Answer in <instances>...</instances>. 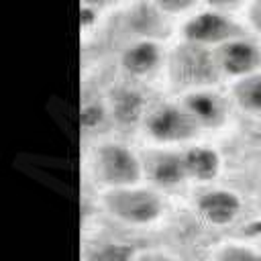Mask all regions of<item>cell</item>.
<instances>
[{
  "mask_svg": "<svg viewBox=\"0 0 261 261\" xmlns=\"http://www.w3.org/2000/svg\"><path fill=\"white\" fill-rule=\"evenodd\" d=\"M196 212L210 226H216V228L230 226L232 222L239 220L243 212V200L232 190L212 188L198 196Z\"/></svg>",
  "mask_w": 261,
  "mask_h": 261,
  "instance_id": "cell-9",
  "label": "cell"
},
{
  "mask_svg": "<svg viewBox=\"0 0 261 261\" xmlns=\"http://www.w3.org/2000/svg\"><path fill=\"white\" fill-rule=\"evenodd\" d=\"M210 261H261V249L255 243L228 241L210 253Z\"/></svg>",
  "mask_w": 261,
  "mask_h": 261,
  "instance_id": "cell-14",
  "label": "cell"
},
{
  "mask_svg": "<svg viewBox=\"0 0 261 261\" xmlns=\"http://www.w3.org/2000/svg\"><path fill=\"white\" fill-rule=\"evenodd\" d=\"M161 63H163V53L159 45L151 39H143V41L128 45L120 55V65L124 73L133 77L153 75L161 67Z\"/></svg>",
  "mask_w": 261,
  "mask_h": 261,
  "instance_id": "cell-10",
  "label": "cell"
},
{
  "mask_svg": "<svg viewBox=\"0 0 261 261\" xmlns=\"http://www.w3.org/2000/svg\"><path fill=\"white\" fill-rule=\"evenodd\" d=\"M239 35L241 33H239L237 24L228 16H224L220 12H214V10L196 14L184 27L186 43L198 45V47H204V49H208L210 45L218 49L220 45H224L226 41H230Z\"/></svg>",
  "mask_w": 261,
  "mask_h": 261,
  "instance_id": "cell-6",
  "label": "cell"
},
{
  "mask_svg": "<svg viewBox=\"0 0 261 261\" xmlns=\"http://www.w3.org/2000/svg\"><path fill=\"white\" fill-rule=\"evenodd\" d=\"M234 104L247 114L261 116V71L234 82L232 88Z\"/></svg>",
  "mask_w": 261,
  "mask_h": 261,
  "instance_id": "cell-12",
  "label": "cell"
},
{
  "mask_svg": "<svg viewBox=\"0 0 261 261\" xmlns=\"http://www.w3.org/2000/svg\"><path fill=\"white\" fill-rule=\"evenodd\" d=\"M88 4H104V2H108V0H86Z\"/></svg>",
  "mask_w": 261,
  "mask_h": 261,
  "instance_id": "cell-19",
  "label": "cell"
},
{
  "mask_svg": "<svg viewBox=\"0 0 261 261\" xmlns=\"http://www.w3.org/2000/svg\"><path fill=\"white\" fill-rule=\"evenodd\" d=\"M128 261H181L177 255H173L167 249L161 247H145V249H135L130 253Z\"/></svg>",
  "mask_w": 261,
  "mask_h": 261,
  "instance_id": "cell-15",
  "label": "cell"
},
{
  "mask_svg": "<svg viewBox=\"0 0 261 261\" xmlns=\"http://www.w3.org/2000/svg\"><path fill=\"white\" fill-rule=\"evenodd\" d=\"M143 126L151 141L167 149H173L175 145H192L202 133L181 102H165L149 108L143 116Z\"/></svg>",
  "mask_w": 261,
  "mask_h": 261,
  "instance_id": "cell-3",
  "label": "cell"
},
{
  "mask_svg": "<svg viewBox=\"0 0 261 261\" xmlns=\"http://www.w3.org/2000/svg\"><path fill=\"white\" fill-rule=\"evenodd\" d=\"M145 112H147L145 102L135 90H118V94L112 98V114L120 122L143 120Z\"/></svg>",
  "mask_w": 261,
  "mask_h": 261,
  "instance_id": "cell-13",
  "label": "cell"
},
{
  "mask_svg": "<svg viewBox=\"0 0 261 261\" xmlns=\"http://www.w3.org/2000/svg\"><path fill=\"white\" fill-rule=\"evenodd\" d=\"M102 204L110 218L128 228H149L165 216L161 190L155 186H143V181L126 188L104 190Z\"/></svg>",
  "mask_w": 261,
  "mask_h": 261,
  "instance_id": "cell-1",
  "label": "cell"
},
{
  "mask_svg": "<svg viewBox=\"0 0 261 261\" xmlns=\"http://www.w3.org/2000/svg\"><path fill=\"white\" fill-rule=\"evenodd\" d=\"M253 24H255V29L261 33V4H257L255 10H253Z\"/></svg>",
  "mask_w": 261,
  "mask_h": 261,
  "instance_id": "cell-17",
  "label": "cell"
},
{
  "mask_svg": "<svg viewBox=\"0 0 261 261\" xmlns=\"http://www.w3.org/2000/svg\"><path fill=\"white\" fill-rule=\"evenodd\" d=\"M184 159H186L188 179L200 186L212 184L222 169V159L218 151L206 145H198V143L188 145L184 149Z\"/></svg>",
  "mask_w": 261,
  "mask_h": 261,
  "instance_id": "cell-11",
  "label": "cell"
},
{
  "mask_svg": "<svg viewBox=\"0 0 261 261\" xmlns=\"http://www.w3.org/2000/svg\"><path fill=\"white\" fill-rule=\"evenodd\" d=\"M92 173L104 190L126 188L145 181V161L130 147L106 141L94 151Z\"/></svg>",
  "mask_w": 261,
  "mask_h": 261,
  "instance_id": "cell-2",
  "label": "cell"
},
{
  "mask_svg": "<svg viewBox=\"0 0 261 261\" xmlns=\"http://www.w3.org/2000/svg\"><path fill=\"white\" fill-rule=\"evenodd\" d=\"M157 8L163 10V12H169V14H175V12H184V10H190L196 0H155Z\"/></svg>",
  "mask_w": 261,
  "mask_h": 261,
  "instance_id": "cell-16",
  "label": "cell"
},
{
  "mask_svg": "<svg viewBox=\"0 0 261 261\" xmlns=\"http://www.w3.org/2000/svg\"><path fill=\"white\" fill-rule=\"evenodd\" d=\"M214 6H226V4H232L234 0H210Z\"/></svg>",
  "mask_w": 261,
  "mask_h": 261,
  "instance_id": "cell-18",
  "label": "cell"
},
{
  "mask_svg": "<svg viewBox=\"0 0 261 261\" xmlns=\"http://www.w3.org/2000/svg\"><path fill=\"white\" fill-rule=\"evenodd\" d=\"M179 102L186 106V110L198 122L200 130L220 128L228 120V104L218 92L212 90V86L188 90V92H184Z\"/></svg>",
  "mask_w": 261,
  "mask_h": 261,
  "instance_id": "cell-7",
  "label": "cell"
},
{
  "mask_svg": "<svg viewBox=\"0 0 261 261\" xmlns=\"http://www.w3.org/2000/svg\"><path fill=\"white\" fill-rule=\"evenodd\" d=\"M214 59L220 75H228L234 82L261 71V47L251 39H243L241 35L220 45Z\"/></svg>",
  "mask_w": 261,
  "mask_h": 261,
  "instance_id": "cell-5",
  "label": "cell"
},
{
  "mask_svg": "<svg viewBox=\"0 0 261 261\" xmlns=\"http://www.w3.org/2000/svg\"><path fill=\"white\" fill-rule=\"evenodd\" d=\"M171 75L175 84H181L188 92V90L212 86L220 75V71L214 53H210L204 47L186 43V47L177 51L175 57L171 59Z\"/></svg>",
  "mask_w": 261,
  "mask_h": 261,
  "instance_id": "cell-4",
  "label": "cell"
},
{
  "mask_svg": "<svg viewBox=\"0 0 261 261\" xmlns=\"http://www.w3.org/2000/svg\"><path fill=\"white\" fill-rule=\"evenodd\" d=\"M145 161V179L157 190H171L177 188L188 179L184 149H159L157 153L149 155Z\"/></svg>",
  "mask_w": 261,
  "mask_h": 261,
  "instance_id": "cell-8",
  "label": "cell"
},
{
  "mask_svg": "<svg viewBox=\"0 0 261 261\" xmlns=\"http://www.w3.org/2000/svg\"><path fill=\"white\" fill-rule=\"evenodd\" d=\"M259 249H261V245H259Z\"/></svg>",
  "mask_w": 261,
  "mask_h": 261,
  "instance_id": "cell-20",
  "label": "cell"
}]
</instances>
